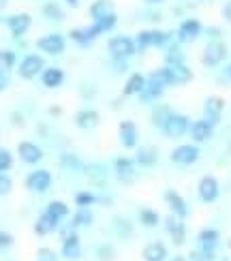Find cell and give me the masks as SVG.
<instances>
[{"instance_id": "47", "label": "cell", "mask_w": 231, "mask_h": 261, "mask_svg": "<svg viewBox=\"0 0 231 261\" xmlns=\"http://www.w3.org/2000/svg\"><path fill=\"white\" fill-rule=\"evenodd\" d=\"M96 253L98 255H105L103 261H109V257H112V248H109V246H101V248H96Z\"/></svg>"}, {"instance_id": "28", "label": "cell", "mask_w": 231, "mask_h": 261, "mask_svg": "<svg viewBox=\"0 0 231 261\" xmlns=\"http://www.w3.org/2000/svg\"><path fill=\"white\" fill-rule=\"evenodd\" d=\"M146 82H148L146 75H141V73H131V75H129V80H126V84H124V88H122L124 96H133V94L139 96V92L144 90Z\"/></svg>"}, {"instance_id": "9", "label": "cell", "mask_w": 231, "mask_h": 261, "mask_svg": "<svg viewBox=\"0 0 231 261\" xmlns=\"http://www.w3.org/2000/svg\"><path fill=\"white\" fill-rule=\"evenodd\" d=\"M137 163L133 159H126V156H120L116 159L114 163V173H116V178L122 182V184H131V182H135L137 178Z\"/></svg>"}, {"instance_id": "41", "label": "cell", "mask_w": 231, "mask_h": 261, "mask_svg": "<svg viewBox=\"0 0 231 261\" xmlns=\"http://www.w3.org/2000/svg\"><path fill=\"white\" fill-rule=\"evenodd\" d=\"M114 229H116V233L120 238H122V240H126V238L131 236V231H133V229H131V223L126 219H120V216H118V219H114Z\"/></svg>"}, {"instance_id": "12", "label": "cell", "mask_w": 231, "mask_h": 261, "mask_svg": "<svg viewBox=\"0 0 231 261\" xmlns=\"http://www.w3.org/2000/svg\"><path fill=\"white\" fill-rule=\"evenodd\" d=\"M197 240H199V251L206 253L210 259H214V251L218 248V242H221V233L212 229V227H206V229L199 231Z\"/></svg>"}, {"instance_id": "51", "label": "cell", "mask_w": 231, "mask_h": 261, "mask_svg": "<svg viewBox=\"0 0 231 261\" xmlns=\"http://www.w3.org/2000/svg\"><path fill=\"white\" fill-rule=\"evenodd\" d=\"M169 261H186V257H182V255H175V257H171Z\"/></svg>"}, {"instance_id": "18", "label": "cell", "mask_w": 231, "mask_h": 261, "mask_svg": "<svg viewBox=\"0 0 231 261\" xmlns=\"http://www.w3.org/2000/svg\"><path fill=\"white\" fill-rule=\"evenodd\" d=\"M69 35H71L73 41L80 43V45H88V43H92V41H96L98 37H101L103 30L96 24H90V26H84V28H73Z\"/></svg>"}, {"instance_id": "6", "label": "cell", "mask_w": 231, "mask_h": 261, "mask_svg": "<svg viewBox=\"0 0 231 261\" xmlns=\"http://www.w3.org/2000/svg\"><path fill=\"white\" fill-rule=\"evenodd\" d=\"M227 56V45L223 41H210L201 54V62L206 67H218Z\"/></svg>"}, {"instance_id": "48", "label": "cell", "mask_w": 231, "mask_h": 261, "mask_svg": "<svg viewBox=\"0 0 231 261\" xmlns=\"http://www.w3.org/2000/svg\"><path fill=\"white\" fill-rule=\"evenodd\" d=\"M7 88H9V77H7L3 71H0V92H5Z\"/></svg>"}, {"instance_id": "7", "label": "cell", "mask_w": 231, "mask_h": 261, "mask_svg": "<svg viewBox=\"0 0 231 261\" xmlns=\"http://www.w3.org/2000/svg\"><path fill=\"white\" fill-rule=\"evenodd\" d=\"M52 182H54V178L47 169H35L26 176V189H30L32 193H45V191H49Z\"/></svg>"}, {"instance_id": "5", "label": "cell", "mask_w": 231, "mask_h": 261, "mask_svg": "<svg viewBox=\"0 0 231 261\" xmlns=\"http://www.w3.org/2000/svg\"><path fill=\"white\" fill-rule=\"evenodd\" d=\"M43 69H45V60H43L39 54H28V56L19 62V77H24V80H32V77H37V75L43 73Z\"/></svg>"}, {"instance_id": "42", "label": "cell", "mask_w": 231, "mask_h": 261, "mask_svg": "<svg viewBox=\"0 0 231 261\" xmlns=\"http://www.w3.org/2000/svg\"><path fill=\"white\" fill-rule=\"evenodd\" d=\"M165 62H167V64H182L184 62V54L180 51L178 45H171L167 49V54H165Z\"/></svg>"}, {"instance_id": "31", "label": "cell", "mask_w": 231, "mask_h": 261, "mask_svg": "<svg viewBox=\"0 0 231 261\" xmlns=\"http://www.w3.org/2000/svg\"><path fill=\"white\" fill-rule=\"evenodd\" d=\"M165 92V88L163 86H159V84H154V82H146V86H144V90L139 92V99H141V103H152V101H157V99H161V94Z\"/></svg>"}, {"instance_id": "17", "label": "cell", "mask_w": 231, "mask_h": 261, "mask_svg": "<svg viewBox=\"0 0 231 261\" xmlns=\"http://www.w3.org/2000/svg\"><path fill=\"white\" fill-rule=\"evenodd\" d=\"M60 255L69 261H77L82 257V242H80V238H77V233H69L62 238Z\"/></svg>"}, {"instance_id": "24", "label": "cell", "mask_w": 231, "mask_h": 261, "mask_svg": "<svg viewBox=\"0 0 231 261\" xmlns=\"http://www.w3.org/2000/svg\"><path fill=\"white\" fill-rule=\"evenodd\" d=\"M141 257H144V261H167L169 253H167V246L163 242H150L144 246Z\"/></svg>"}, {"instance_id": "46", "label": "cell", "mask_w": 231, "mask_h": 261, "mask_svg": "<svg viewBox=\"0 0 231 261\" xmlns=\"http://www.w3.org/2000/svg\"><path fill=\"white\" fill-rule=\"evenodd\" d=\"M13 236H11L9 231H3V229H0V251H5V248H11V246H13Z\"/></svg>"}, {"instance_id": "4", "label": "cell", "mask_w": 231, "mask_h": 261, "mask_svg": "<svg viewBox=\"0 0 231 261\" xmlns=\"http://www.w3.org/2000/svg\"><path fill=\"white\" fill-rule=\"evenodd\" d=\"M37 49L47 54V56H60V54L67 49V39L58 35V32H49V35L41 37L37 41Z\"/></svg>"}, {"instance_id": "2", "label": "cell", "mask_w": 231, "mask_h": 261, "mask_svg": "<svg viewBox=\"0 0 231 261\" xmlns=\"http://www.w3.org/2000/svg\"><path fill=\"white\" fill-rule=\"evenodd\" d=\"M169 41H171V35H169V32L150 28V30H141V32H137V37H135V45H137V49L165 47Z\"/></svg>"}, {"instance_id": "29", "label": "cell", "mask_w": 231, "mask_h": 261, "mask_svg": "<svg viewBox=\"0 0 231 261\" xmlns=\"http://www.w3.org/2000/svg\"><path fill=\"white\" fill-rule=\"evenodd\" d=\"M58 225H60L58 219H54V216H49L47 212H43L39 219H37V223H35V231H37L39 236H47V233L56 231Z\"/></svg>"}, {"instance_id": "11", "label": "cell", "mask_w": 231, "mask_h": 261, "mask_svg": "<svg viewBox=\"0 0 231 261\" xmlns=\"http://www.w3.org/2000/svg\"><path fill=\"white\" fill-rule=\"evenodd\" d=\"M223 110H225V101L221 96H208L203 103V120L210 122L212 126H216L223 118Z\"/></svg>"}, {"instance_id": "55", "label": "cell", "mask_w": 231, "mask_h": 261, "mask_svg": "<svg viewBox=\"0 0 231 261\" xmlns=\"http://www.w3.org/2000/svg\"><path fill=\"white\" fill-rule=\"evenodd\" d=\"M225 261H227V259H225Z\"/></svg>"}, {"instance_id": "36", "label": "cell", "mask_w": 231, "mask_h": 261, "mask_svg": "<svg viewBox=\"0 0 231 261\" xmlns=\"http://www.w3.org/2000/svg\"><path fill=\"white\" fill-rule=\"evenodd\" d=\"M139 223L152 229V227H157L161 223V216H159L157 210H152V208H141L139 210Z\"/></svg>"}, {"instance_id": "37", "label": "cell", "mask_w": 231, "mask_h": 261, "mask_svg": "<svg viewBox=\"0 0 231 261\" xmlns=\"http://www.w3.org/2000/svg\"><path fill=\"white\" fill-rule=\"evenodd\" d=\"M41 11L49 21H62L64 19V11H62V7L58 3H45Z\"/></svg>"}, {"instance_id": "43", "label": "cell", "mask_w": 231, "mask_h": 261, "mask_svg": "<svg viewBox=\"0 0 231 261\" xmlns=\"http://www.w3.org/2000/svg\"><path fill=\"white\" fill-rule=\"evenodd\" d=\"M11 167H13V154H11L9 150L0 148V173H3V171H9Z\"/></svg>"}, {"instance_id": "1", "label": "cell", "mask_w": 231, "mask_h": 261, "mask_svg": "<svg viewBox=\"0 0 231 261\" xmlns=\"http://www.w3.org/2000/svg\"><path fill=\"white\" fill-rule=\"evenodd\" d=\"M107 49L109 54L116 58V60H129L131 56L137 54V45H135V39H131L126 35H116L107 41Z\"/></svg>"}, {"instance_id": "50", "label": "cell", "mask_w": 231, "mask_h": 261, "mask_svg": "<svg viewBox=\"0 0 231 261\" xmlns=\"http://www.w3.org/2000/svg\"><path fill=\"white\" fill-rule=\"evenodd\" d=\"M64 3H67L71 9H77V7H80L82 5V0H64Z\"/></svg>"}, {"instance_id": "52", "label": "cell", "mask_w": 231, "mask_h": 261, "mask_svg": "<svg viewBox=\"0 0 231 261\" xmlns=\"http://www.w3.org/2000/svg\"><path fill=\"white\" fill-rule=\"evenodd\" d=\"M144 3H148V5H161L163 0H144Z\"/></svg>"}, {"instance_id": "32", "label": "cell", "mask_w": 231, "mask_h": 261, "mask_svg": "<svg viewBox=\"0 0 231 261\" xmlns=\"http://www.w3.org/2000/svg\"><path fill=\"white\" fill-rule=\"evenodd\" d=\"M148 80L154 82V84H159V86H163V88H169V86H173V80H171V73H169V69H167V64H165V67H161V69H154V71L148 75Z\"/></svg>"}, {"instance_id": "53", "label": "cell", "mask_w": 231, "mask_h": 261, "mask_svg": "<svg viewBox=\"0 0 231 261\" xmlns=\"http://www.w3.org/2000/svg\"><path fill=\"white\" fill-rule=\"evenodd\" d=\"M5 7H7V0H0V11H3Z\"/></svg>"}, {"instance_id": "15", "label": "cell", "mask_w": 231, "mask_h": 261, "mask_svg": "<svg viewBox=\"0 0 231 261\" xmlns=\"http://www.w3.org/2000/svg\"><path fill=\"white\" fill-rule=\"evenodd\" d=\"M201 21L199 19H195V17H189V19H184L180 28H178V41L180 43H193L197 37L201 35Z\"/></svg>"}, {"instance_id": "14", "label": "cell", "mask_w": 231, "mask_h": 261, "mask_svg": "<svg viewBox=\"0 0 231 261\" xmlns=\"http://www.w3.org/2000/svg\"><path fill=\"white\" fill-rule=\"evenodd\" d=\"M118 137H120V144H122V148H126V150H133V148H137V141H139V130H137L135 122H131V120H122V122H120Z\"/></svg>"}, {"instance_id": "16", "label": "cell", "mask_w": 231, "mask_h": 261, "mask_svg": "<svg viewBox=\"0 0 231 261\" xmlns=\"http://www.w3.org/2000/svg\"><path fill=\"white\" fill-rule=\"evenodd\" d=\"M165 229H167V233L171 236V240H173L175 246L184 244V240H186V225H184L182 219H178L175 214L167 216V219H165Z\"/></svg>"}, {"instance_id": "26", "label": "cell", "mask_w": 231, "mask_h": 261, "mask_svg": "<svg viewBox=\"0 0 231 261\" xmlns=\"http://www.w3.org/2000/svg\"><path fill=\"white\" fill-rule=\"evenodd\" d=\"M41 82H43V86H45V88H58V86H62V82H64V71L58 69V67H47V69H43Z\"/></svg>"}, {"instance_id": "33", "label": "cell", "mask_w": 231, "mask_h": 261, "mask_svg": "<svg viewBox=\"0 0 231 261\" xmlns=\"http://www.w3.org/2000/svg\"><path fill=\"white\" fill-rule=\"evenodd\" d=\"M173 112H171V107L169 105H154L152 107V122H154V126H159V128H163V124L167 122V118L171 116Z\"/></svg>"}, {"instance_id": "8", "label": "cell", "mask_w": 231, "mask_h": 261, "mask_svg": "<svg viewBox=\"0 0 231 261\" xmlns=\"http://www.w3.org/2000/svg\"><path fill=\"white\" fill-rule=\"evenodd\" d=\"M199 154H201V152H199V148H197L195 144H182L178 148H173L171 161L175 163V165L186 167V165H193V163L199 161Z\"/></svg>"}, {"instance_id": "35", "label": "cell", "mask_w": 231, "mask_h": 261, "mask_svg": "<svg viewBox=\"0 0 231 261\" xmlns=\"http://www.w3.org/2000/svg\"><path fill=\"white\" fill-rule=\"evenodd\" d=\"M45 212H47L49 216H54V219L62 221V219H67V216H69V205L64 203V201H60V199H54V201L47 203Z\"/></svg>"}, {"instance_id": "19", "label": "cell", "mask_w": 231, "mask_h": 261, "mask_svg": "<svg viewBox=\"0 0 231 261\" xmlns=\"http://www.w3.org/2000/svg\"><path fill=\"white\" fill-rule=\"evenodd\" d=\"M17 154L24 163H28V165H37L39 161H43V150L35 141H21L17 146Z\"/></svg>"}, {"instance_id": "3", "label": "cell", "mask_w": 231, "mask_h": 261, "mask_svg": "<svg viewBox=\"0 0 231 261\" xmlns=\"http://www.w3.org/2000/svg\"><path fill=\"white\" fill-rule=\"evenodd\" d=\"M189 128H191V118L189 116H184V114H171L167 118V122L163 124V133L165 137H169V139H180L184 137L186 133H189Z\"/></svg>"}, {"instance_id": "20", "label": "cell", "mask_w": 231, "mask_h": 261, "mask_svg": "<svg viewBox=\"0 0 231 261\" xmlns=\"http://www.w3.org/2000/svg\"><path fill=\"white\" fill-rule=\"evenodd\" d=\"M189 133H191L193 141H197V144H203V141L212 139V135H214V126H212L210 122H206L203 118H201V120H195V122H191Z\"/></svg>"}, {"instance_id": "21", "label": "cell", "mask_w": 231, "mask_h": 261, "mask_svg": "<svg viewBox=\"0 0 231 261\" xmlns=\"http://www.w3.org/2000/svg\"><path fill=\"white\" fill-rule=\"evenodd\" d=\"M7 26L13 37H21V35H26V30L32 26V17L28 13H15L7 19Z\"/></svg>"}, {"instance_id": "23", "label": "cell", "mask_w": 231, "mask_h": 261, "mask_svg": "<svg viewBox=\"0 0 231 261\" xmlns=\"http://www.w3.org/2000/svg\"><path fill=\"white\" fill-rule=\"evenodd\" d=\"M109 15H116V7L112 0H94L90 5V17L92 21H101Z\"/></svg>"}, {"instance_id": "39", "label": "cell", "mask_w": 231, "mask_h": 261, "mask_svg": "<svg viewBox=\"0 0 231 261\" xmlns=\"http://www.w3.org/2000/svg\"><path fill=\"white\" fill-rule=\"evenodd\" d=\"M96 201H98V197L94 193H90V191L75 193V205H77V208H90V205H94Z\"/></svg>"}, {"instance_id": "13", "label": "cell", "mask_w": 231, "mask_h": 261, "mask_svg": "<svg viewBox=\"0 0 231 261\" xmlns=\"http://www.w3.org/2000/svg\"><path fill=\"white\" fill-rule=\"evenodd\" d=\"M165 203L169 205V210H171V214H175L178 216V219H186V216H189V203L184 201V197L182 195L178 193V191H173V189H167L165 191Z\"/></svg>"}, {"instance_id": "10", "label": "cell", "mask_w": 231, "mask_h": 261, "mask_svg": "<svg viewBox=\"0 0 231 261\" xmlns=\"http://www.w3.org/2000/svg\"><path fill=\"white\" fill-rule=\"evenodd\" d=\"M197 193H199V199L203 203H214L221 195V187H218V180L214 176H203L197 184Z\"/></svg>"}, {"instance_id": "22", "label": "cell", "mask_w": 231, "mask_h": 261, "mask_svg": "<svg viewBox=\"0 0 231 261\" xmlns=\"http://www.w3.org/2000/svg\"><path fill=\"white\" fill-rule=\"evenodd\" d=\"M98 122H101V116L94 110H82L75 114V126L82 130H92L98 126Z\"/></svg>"}, {"instance_id": "49", "label": "cell", "mask_w": 231, "mask_h": 261, "mask_svg": "<svg viewBox=\"0 0 231 261\" xmlns=\"http://www.w3.org/2000/svg\"><path fill=\"white\" fill-rule=\"evenodd\" d=\"M223 17L231 24V0H229V3L225 5V9H223Z\"/></svg>"}, {"instance_id": "34", "label": "cell", "mask_w": 231, "mask_h": 261, "mask_svg": "<svg viewBox=\"0 0 231 261\" xmlns=\"http://www.w3.org/2000/svg\"><path fill=\"white\" fill-rule=\"evenodd\" d=\"M94 221V216L90 212V208H77V212L73 214V219H71V225L75 227H90Z\"/></svg>"}, {"instance_id": "54", "label": "cell", "mask_w": 231, "mask_h": 261, "mask_svg": "<svg viewBox=\"0 0 231 261\" xmlns=\"http://www.w3.org/2000/svg\"><path fill=\"white\" fill-rule=\"evenodd\" d=\"M227 75H229V77H231V64H229V69H227Z\"/></svg>"}, {"instance_id": "25", "label": "cell", "mask_w": 231, "mask_h": 261, "mask_svg": "<svg viewBox=\"0 0 231 261\" xmlns=\"http://www.w3.org/2000/svg\"><path fill=\"white\" fill-rule=\"evenodd\" d=\"M84 176L92 184H101L103 187L107 182V169H105V165H101V163H88V165H84Z\"/></svg>"}, {"instance_id": "30", "label": "cell", "mask_w": 231, "mask_h": 261, "mask_svg": "<svg viewBox=\"0 0 231 261\" xmlns=\"http://www.w3.org/2000/svg\"><path fill=\"white\" fill-rule=\"evenodd\" d=\"M157 161H159V152L152 146H144L135 152V163L141 167H152V165H157Z\"/></svg>"}, {"instance_id": "44", "label": "cell", "mask_w": 231, "mask_h": 261, "mask_svg": "<svg viewBox=\"0 0 231 261\" xmlns=\"http://www.w3.org/2000/svg\"><path fill=\"white\" fill-rule=\"evenodd\" d=\"M37 261H58V255L47 246H41L37 251Z\"/></svg>"}, {"instance_id": "38", "label": "cell", "mask_w": 231, "mask_h": 261, "mask_svg": "<svg viewBox=\"0 0 231 261\" xmlns=\"http://www.w3.org/2000/svg\"><path fill=\"white\" fill-rule=\"evenodd\" d=\"M60 165H64L69 171H75V173H84V163L77 159L75 154H71V152H67V154L60 156Z\"/></svg>"}, {"instance_id": "40", "label": "cell", "mask_w": 231, "mask_h": 261, "mask_svg": "<svg viewBox=\"0 0 231 261\" xmlns=\"http://www.w3.org/2000/svg\"><path fill=\"white\" fill-rule=\"evenodd\" d=\"M15 62H17V56H15V51H11V49H0V71L7 73L15 67Z\"/></svg>"}, {"instance_id": "45", "label": "cell", "mask_w": 231, "mask_h": 261, "mask_svg": "<svg viewBox=\"0 0 231 261\" xmlns=\"http://www.w3.org/2000/svg\"><path fill=\"white\" fill-rule=\"evenodd\" d=\"M11 189H13V182H11L9 176H5V173H0V197H5V195L11 193Z\"/></svg>"}, {"instance_id": "27", "label": "cell", "mask_w": 231, "mask_h": 261, "mask_svg": "<svg viewBox=\"0 0 231 261\" xmlns=\"http://www.w3.org/2000/svg\"><path fill=\"white\" fill-rule=\"evenodd\" d=\"M167 69L171 73V80H173V86H184L193 80V71L186 67V64H167Z\"/></svg>"}]
</instances>
